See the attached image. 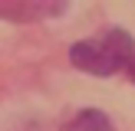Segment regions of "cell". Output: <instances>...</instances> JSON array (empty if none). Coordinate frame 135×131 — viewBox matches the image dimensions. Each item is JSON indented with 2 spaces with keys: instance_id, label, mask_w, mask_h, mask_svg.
I'll use <instances>...</instances> for the list:
<instances>
[{
  "instance_id": "4",
  "label": "cell",
  "mask_w": 135,
  "mask_h": 131,
  "mask_svg": "<svg viewBox=\"0 0 135 131\" xmlns=\"http://www.w3.org/2000/svg\"><path fill=\"white\" fill-rule=\"evenodd\" d=\"M125 72H129V79H132V82H135V56L129 59V66H125Z\"/></svg>"
},
{
  "instance_id": "3",
  "label": "cell",
  "mask_w": 135,
  "mask_h": 131,
  "mask_svg": "<svg viewBox=\"0 0 135 131\" xmlns=\"http://www.w3.org/2000/svg\"><path fill=\"white\" fill-rule=\"evenodd\" d=\"M63 131H112V121L102 115V111L86 108V111H79L73 121H66Z\"/></svg>"
},
{
  "instance_id": "2",
  "label": "cell",
  "mask_w": 135,
  "mask_h": 131,
  "mask_svg": "<svg viewBox=\"0 0 135 131\" xmlns=\"http://www.w3.org/2000/svg\"><path fill=\"white\" fill-rule=\"evenodd\" d=\"M63 10H66V3H23V0H17V3H0V17L17 20V23L56 17V13H63Z\"/></svg>"
},
{
  "instance_id": "1",
  "label": "cell",
  "mask_w": 135,
  "mask_h": 131,
  "mask_svg": "<svg viewBox=\"0 0 135 131\" xmlns=\"http://www.w3.org/2000/svg\"><path fill=\"white\" fill-rule=\"evenodd\" d=\"M132 56H135V39L125 30H109L99 39H79L69 46L73 66L92 75H115L119 69L129 66Z\"/></svg>"
}]
</instances>
